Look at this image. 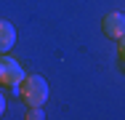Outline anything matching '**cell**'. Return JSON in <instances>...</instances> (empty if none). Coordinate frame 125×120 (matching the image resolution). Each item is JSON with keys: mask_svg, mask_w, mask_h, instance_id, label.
Returning a JSON list of instances; mask_svg holds the SVG:
<instances>
[{"mask_svg": "<svg viewBox=\"0 0 125 120\" xmlns=\"http://www.w3.org/2000/svg\"><path fill=\"white\" fill-rule=\"evenodd\" d=\"M19 96L27 107H43L48 101V83L43 75H27L19 85Z\"/></svg>", "mask_w": 125, "mask_h": 120, "instance_id": "obj_1", "label": "cell"}, {"mask_svg": "<svg viewBox=\"0 0 125 120\" xmlns=\"http://www.w3.org/2000/svg\"><path fill=\"white\" fill-rule=\"evenodd\" d=\"M24 77H27V72L21 70V64H19L13 56L0 53V85H5V88H11L13 94H19V85H21Z\"/></svg>", "mask_w": 125, "mask_h": 120, "instance_id": "obj_2", "label": "cell"}, {"mask_svg": "<svg viewBox=\"0 0 125 120\" xmlns=\"http://www.w3.org/2000/svg\"><path fill=\"white\" fill-rule=\"evenodd\" d=\"M101 27H104V35L112 37V40L125 37V13H120V11L106 13V16L101 19Z\"/></svg>", "mask_w": 125, "mask_h": 120, "instance_id": "obj_3", "label": "cell"}, {"mask_svg": "<svg viewBox=\"0 0 125 120\" xmlns=\"http://www.w3.org/2000/svg\"><path fill=\"white\" fill-rule=\"evenodd\" d=\"M16 43V29H13V24L5 22V19H0V53H8L11 48Z\"/></svg>", "mask_w": 125, "mask_h": 120, "instance_id": "obj_4", "label": "cell"}, {"mask_svg": "<svg viewBox=\"0 0 125 120\" xmlns=\"http://www.w3.org/2000/svg\"><path fill=\"white\" fill-rule=\"evenodd\" d=\"M27 120H43L45 118V112H43V107H29V112L24 115Z\"/></svg>", "mask_w": 125, "mask_h": 120, "instance_id": "obj_5", "label": "cell"}, {"mask_svg": "<svg viewBox=\"0 0 125 120\" xmlns=\"http://www.w3.org/2000/svg\"><path fill=\"white\" fill-rule=\"evenodd\" d=\"M120 59H123V64H125V37H120Z\"/></svg>", "mask_w": 125, "mask_h": 120, "instance_id": "obj_6", "label": "cell"}, {"mask_svg": "<svg viewBox=\"0 0 125 120\" xmlns=\"http://www.w3.org/2000/svg\"><path fill=\"white\" fill-rule=\"evenodd\" d=\"M3 112H5V94L0 91V115H3Z\"/></svg>", "mask_w": 125, "mask_h": 120, "instance_id": "obj_7", "label": "cell"}]
</instances>
